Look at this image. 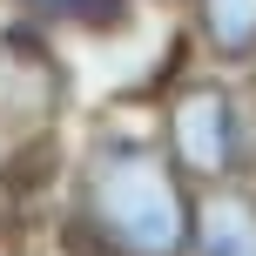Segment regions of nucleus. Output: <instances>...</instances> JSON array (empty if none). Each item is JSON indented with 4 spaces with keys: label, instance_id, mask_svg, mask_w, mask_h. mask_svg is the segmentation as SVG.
<instances>
[{
    "label": "nucleus",
    "instance_id": "4",
    "mask_svg": "<svg viewBox=\"0 0 256 256\" xmlns=\"http://www.w3.org/2000/svg\"><path fill=\"white\" fill-rule=\"evenodd\" d=\"M20 14H34V20L48 27H81V34H108V27L128 20V7L135 0H14Z\"/></svg>",
    "mask_w": 256,
    "mask_h": 256
},
{
    "label": "nucleus",
    "instance_id": "3",
    "mask_svg": "<svg viewBox=\"0 0 256 256\" xmlns=\"http://www.w3.org/2000/svg\"><path fill=\"white\" fill-rule=\"evenodd\" d=\"M189 243L202 256H256V202L236 189H216L202 209H196Z\"/></svg>",
    "mask_w": 256,
    "mask_h": 256
},
{
    "label": "nucleus",
    "instance_id": "2",
    "mask_svg": "<svg viewBox=\"0 0 256 256\" xmlns=\"http://www.w3.org/2000/svg\"><path fill=\"white\" fill-rule=\"evenodd\" d=\"M168 148H176L182 168H196V176H230L236 168V102L222 88H182L176 102H168Z\"/></svg>",
    "mask_w": 256,
    "mask_h": 256
},
{
    "label": "nucleus",
    "instance_id": "1",
    "mask_svg": "<svg viewBox=\"0 0 256 256\" xmlns=\"http://www.w3.org/2000/svg\"><path fill=\"white\" fill-rule=\"evenodd\" d=\"M74 222L94 236L102 256H182L189 230H196V209L176 182V162L155 142L115 135L81 168Z\"/></svg>",
    "mask_w": 256,
    "mask_h": 256
},
{
    "label": "nucleus",
    "instance_id": "5",
    "mask_svg": "<svg viewBox=\"0 0 256 256\" xmlns=\"http://www.w3.org/2000/svg\"><path fill=\"white\" fill-rule=\"evenodd\" d=\"M196 7H202V34L216 54L230 61L256 54V0H196Z\"/></svg>",
    "mask_w": 256,
    "mask_h": 256
}]
</instances>
